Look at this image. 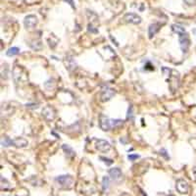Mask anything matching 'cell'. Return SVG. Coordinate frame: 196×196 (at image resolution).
<instances>
[{"instance_id":"obj_6","label":"cell","mask_w":196,"mask_h":196,"mask_svg":"<svg viewBox=\"0 0 196 196\" xmlns=\"http://www.w3.org/2000/svg\"><path fill=\"white\" fill-rule=\"evenodd\" d=\"M24 24H25V27L27 29H33L37 24V19L35 16L33 15H29L25 18V21H24Z\"/></svg>"},{"instance_id":"obj_1","label":"cell","mask_w":196,"mask_h":196,"mask_svg":"<svg viewBox=\"0 0 196 196\" xmlns=\"http://www.w3.org/2000/svg\"><path fill=\"white\" fill-rule=\"evenodd\" d=\"M55 180L60 184L62 187H70L73 183V178L70 175H64L57 176Z\"/></svg>"},{"instance_id":"obj_8","label":"cell","mask_w":196,"mask_h":196,"mask_svg":"<svg viewBox=\"0 0 196 196\" xmlns=\"http://www.w3.org/2000/svg\"><path fill=\"white\" fill-rule=\"evenodd\" d=\"M99 124H100V128L103 129V131H109L112 127L111 121H110L108 118L104 115L100 116V123Z\"/></svg>"},{"instance_id":"obj_7","label":"cell","mask_w":196,"mask_h":196,"mask_svg":"<svg viewBox=\"0 0 196 196\" xmlns=\"http://www.w3.org/2000/svg\"><path fill=\"white\" fill-rule=\"evenodd\" d=\"M96 148L99 151L107 152V151L110 150V148H111V145H110V143L108 142V141H106L104 139H98L96 141Z\"/></svg>"},{"instance_id":"obj_2","label":"cell","mask_w":196,"mask_h":196,"mask_svg":"<svg viewBox=\"0 0 196 196\" xmlns=\"http://www.w3.org/2000/svg\"><path fill=\"white\" fill-rule=\"evenodd\" d=\"M179 45H180V48L183 51V52H186L188 47H189V37L186 33H184L182 34H179Z\"/></svg>"},{"instance_id":"obj_26","label":"cell","mask_w":196,"mask_h":196,"mask_svg":"<svg viewBox=\"0 0 196 196\" xmlns=\"http://www.w3.org/2000/svg\"><path fill=\"white\" fill-rule=\"evenodd\" d=\"M65 1L69 2V3H70V5L72 6L73 8H76V6H74V1H73V0H65Z\"/></svg>"},{"instance_id":"obj_25","label":"cell","mask_w":196,"mask_h":196,"mask_svg":"<svg viewBox=\"0 0 196 196\" xmlns=\"http://www.w3.org/2000/svg\"><path fill=\"white\" fill-rule=\"evenodd\" d=\"M87 30H88V31H91V33H97V30H94L92 25H88V29Z\"/></svg>"},{"instance_id":"obj_3","label":"cell","mask_w":196,"mask_h":196,"mask_svg":"<svg viewBox=\"0 0 196 196\" xmlns=\"http://www.w3.org/2000/svg\"><path fill=\"white\" fill-rule=\"evenodd\" d=\"M175 188L179 193L185 194L188 192V183L186 180H184V179H178L176 180Z\"/></svg>"},{"instance_id":"obj_28","label":"cell","mask_w":196,"mask_h":196,"mask_svg":"<svg viewBox=\"0 0 196 196\" xmlns=\"http://www.w3.org/2000/svg\"><path fill=\"white\" fill-rule=\"evenodd\" d=\"M169 196H174V195H169Z\"/></svg>"},{"instance_id":"obj_15","label":"cell","mask_w":196,"mask_h":196,"mask_svg":"<svg viewBox=\"0 0 196 196\" xmlns=\"http://www.w3.org/2000/svg\"><path fill=\"white\" fill-rule=\"evenodd\" d=\"M14 145L17 147H20V148H24L27 145V141L24 138H17V139L14 140Z\"/></svg>"},{"instance_id":"obj_17","label":"cell","mask_w":196,"mask_h":196,"mask_svg":"<svg viewBox=\"0 0 196 196\" xmlns=\"http://www.w3.org/2000/svg\"><path fill=\"white\" fill-rule=\"evenodd\" d=\"M1 145L4 147L11 146V145H14V140L10 139L9 137H5V138L1 140Z\"/></svg>"},{"instance_id":"obj_27","label":"cell","mask_w":196,"mask_h":196,"mask_svg":"<svg viewBox=\"0 0 196 196\" xmlns=\"http://www.w3.org/2000/svg\"><path fill=\"white\" fill-rule=\"evenodd\" d=\"M192 172H193V175H194V176H195V179H196V166L193 168V170H192Z\"/></svg>"},{"instance_id":"obj_14","label":"cell","mask_w":196,"mask_h":196,"mask_svg":"<svg viewBox=\"0 0 196 196\" xmlns=\"http://www.w3.org/2000/svg\"><path fill=\"white\" fill-rule=\"evenodd\" d=\"M172 29L175 33H179V34H182V33H185V29H184L182 25H179V24H175V25H172Z\"/></svg>"},{"instance_id":"obj_21","label":"cell","mask_w":196,"mask_h":196,"mask_svg":"<svg viewBox=\"0 0 196 196\" xmlns=\"http://www.w3.org/2000/svg\"><path fill=\"white\" fill-rule=\"evenodd\" d=\"M99 159L103 161V162H104L106 165H108V166H110V165H112V164H113V161H112L111 159L105 158V157H103V156H100V157H99Z\"/></svg>"},{"instance_id":"obj_10","label":"cell","mask_w":196,"mask_h":196,"mask_svg":"<svg viewBox=\"0 0 196 196\" xmlns=\"http://www.w3.org/2000/svg\"><path fill=\"white\" fill-rule=\"evenodd\" d=\"M109 175L114 180H119L122 179V171L119 168H113L111 170H109Z\"/></svg>"},{"instance_id":"obj_24","label":"cell","mask_w":196,"mask_h":196,"mask_svg":"<svg viewBox=\"0 0 196 196\" xmlns=\"http://www.w3.org/2000/svg\"><path fill=\"white\" fill-rule=\"evenodd\" d=\"M128 160H131V161H134L135 159H137V158H139V155H128Z\"/></svg>"},{"instance_id":"obj_23","label":"cell","mask_w":196,"mask_h":196,"mask_svg":"<svg viewBox=\"0 0 196 196\" xmlns=\"http://www.w3.org/2000/svg\"><path fill=\"white\" fill-rule=\"evenodd\" d=\"M160 154L162 155V156H164L165 158L166 159H170V157H169V155H167V151H166V149H161L160 150Z\"/></svg>"},{"instance_id":"obj_22","label":"cell","mask_w":196,"mask_h":196,"mask_svg":"<svg viewBox=\"0 0 196 196\" xmlns=\"http://www.w3.org/2000/svg\"><path fill=\"white\" fill-rule=\"evenodd\" d=\"M188 6H195L196 5V0H183Z\"/></svg>"},{"instance_id":"obj_13","label":"cell","mask_w":196,"mask_h":196,"mask_svg":"<svg viewBox=\"0 0 196 196\" xmlns=\"http://www.w3.org/2000/svg\"><path fill=\"white\" fill-rule=\"evenodd\" d=\"M160 26L158 24H152V25L149 26V29H148V33H149V36L152 37L153 35H155L156 33L160 30Z\"/></svg>"},{"instance_id":"obj_18","label":"cell","mask_w":196,"mask_h":196,"mask_svg":"<svg viewBox=\"0 0 196 196\" xmlns=\"http://www.w3.org/2000/svg\"><path fill=\"white\" fill-rule=\"evenodd\" d=\"M109 184H110V179L108 176H104L103 179H102V188H103V191H106L109 188Z\"/></svg>"},{"instance_id":"obj_12","label":"cell","mask_w":196,"mask_h":196,"mask_svg":"<svg viewBox=\"0 0 196 196\" xmlns=\"http://www.w3.org/2000/svg\"><path fill=\"white\" fill-rule=\"evenodd\" d=\"M65 64H66V67L68 68L70 71H72L74 67H76V62L73 59L72 56H68L66 57V60H65Z\"/></svg>"},{"instance_id":"obj_5","label":"cell","mask_w":196,"mask_h":196,"mask_svg":"<svg viewBox=\"0 0 196 196\" xmlns=\"http://www.w3.org/2000/svg\"><path fill=\"white\" fill-rule=\"evenodd\" d=\"M42 116L45 118L47 121H52L55 118V111L51 106H46L42 110Z\"/></svg>"},{"instance_id":"obj_9","label":"cell","mask_w":196,"mask_h":196,"mask_svg":"<svg viewBox=\"0 0 196 196\" xmlns=\"http://www.w3.org/2000/svg\"><path fill=\"white\" fill-rule=\"evenodd\" d=\"M115 95V91L111 88H106L102 91L101 94V98H102V101H108L110 100L111 98Z\"/></svg>"},{"instance_id":"obj_4","label":"cell","mask_w":196,"mask_h":196,"mask_svg":"<svg viewBox=\"0 0 196 196\" xmlns=\"http://www.w3.org/2000/svg\"><path fill=\"white\" fill-rule=\"evenodd\" d=\"M124 20L127 23H131V24H134V25H137V24L141 23V18L138 15L135 13H128L125 15Z\"/></svg>"},{"instance_id":"obj_11","label":"cell","mask_w":196,"mask_h":196,"mask_svg":"<svg viewBox=\"0 0 196 196\" xmlns=\"http://www.w3.org/2000/svg\"><path fill=\"white\" fill-rule=\"evenodd\" d=\"M62 148H63V150H64V152L66 153L67 157H69V158H73V157H74V155H76V153L73 150V148L69 146V145L64 144L62 146Z\"/></svg>"},{"instance_id":"obj_16","label":"cell","mask_w":196,"mask_h":196,"mask_svg":"<svg viewBox=\"0 0 196 196\" xmlns=\"http://www.w3.org/2000/svg\"><path fill=\"white\" fill-rule=\"evenodd\" d=\"M19 52H20V49L18 48V47H11V48L7 50L6 54L8 55V56H15V55H18Z\"/></svg>"},{"instance_id":"obj_19","label":"cell","mask_w":196,"mask_h":196,"mask_svg":"<svg viewBox=\"0 0 196 196\" xmlns=\"http://www.w3.org/2000/svg\"><path fill=\"white\" fill-rule=\"evenodd\" d=\"M111 125H112V127H114V128H118V127H120V125H123V121L119 120V119L111 120Z\"/></svg>"},{"instance_id":"obj_20","label":"cell","mask_w":196,"mask_h":196,"mask_svg":"<svg viewBox=\"0 0 196 196\" xmlns=\"http://www.w3.org/2000/svg\"><path fill=\"white\" fill-rule=\"evenodd\" d=\"M127 119L133 121V114H132V106H129L128 110V115H127Z\"/></svg>"}]
</instances>
